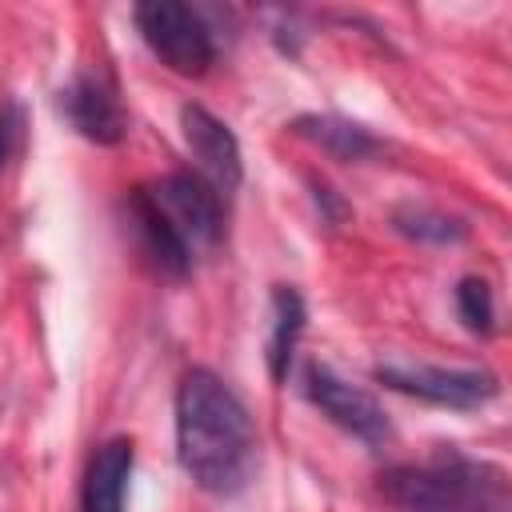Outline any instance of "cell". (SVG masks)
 <instances>
[{"mask_svg": "<svg viewBox=\"0 0 512 512\" xmlns=\"http://www.w3.org/2000/svg\"><path fill=\"white\" fill-rule=\"evenodd\" d=\"M136 448L128 436H116L96 448L84 476V512H124V488L132 476Z\"/></svg>", "mask_w": 512, "mask_h": 512, "instance_id": "obj_9", "label": "cell"}, {"mask_svg": "<svg viewBox=\"0 0 512 512\" xmlns=\"http://www.w3.org/2000/svg\"><path fill=\"white\" fill-rule=\"evenodd\" d=\"M136 28L144 44L180 76H204L216 60V40L204 16L176 0H148L136 4Z\"/></svg>", "mask_w": 512, "mask_h": 512, "instance_id": "obj_3", "label": "cell"}, {"mask_svg": "<svg viewBox=\"0 0 512 512\" xmlns=\"http://www.w3.org/2000/svg\"><path fill=\"white\" fill-rule=\"evenodd\" d=\"M300 332H304V300H300L296 288L276 284L272 288V340H268L272 380H284L288 376V364H292V352H296Z\"/></svg>", "mask_w": 512, "mask_h": 512, "instance_id": "obj_11", "label": "cell"}, {"mask_svg": "<svg viewBox=\"0 0 512 512\" xmlns=\"http://www.w3.org/2000/svg\"><path fill=\"white\" fill-rule=\"evenodd\" d=\"M148 208L180 236V244L196 256L200 248L216 244L220 240V228H224V212H220V192L204 180V176H192V172H168L152 184H140L136 188Z\"/></svg>", "mask_w": 512, "mask_h": 512, "instance_id": "obj_4", "label": "cell"}, {"mask_svg": "<svg viewBox=\"0 0 512 512\" xmlns=\"http://www.w3.org/2000/svg\"><path fill=\"white\" fill-rule=\"evenodd\" d=\"M304 392L308 400L348 436L364 440V444H384L392 436V424L384 416V408L376 404V396H368L364 388L348 384L344 376H336L328 364H308L304 368Z\"/></svg>", "mask_w": 512, "mask_h": 512, "instance_id": "obj_6", "label": "cell"}, {"mask_svg": "<svg viewBox=\"0 0 512 512\" xmlns=\"http://www.w3.org/2000/svg\"><path fill=\"white\" fill-rule=\"evenodd\" d=\"M456 312H460V320H464L472 332L488 336V332L496 328V304H492V288H488V280H480V276H464V280L456 284Z\"/></svg>", "mask_w": 512, "mask_h": 512, "instance_id": "obj_13", "label": "cell"}, {"mask_svg": "<svg viewBox=\"0 0 512 512\" xmlns=\"http://www.w3.org/2000/svg\"><path fill=\"white\" fill-rule=\"evenodd\" d=\"M60 116L92 144H120L128 132V116L116 88L104 76L88 72L72 76V84L60 88Z\"/></svg>", "mask_w": 512, "mask_h": 512, "instance_id": "obj_8", "label": "cell"}, {"mask_svg": "<svg viewBox=\"0 0 512 512\" xmlns=\"http://www.w3.org/2000/svg\"><path fill=\"white\" fill-rule=\"evenodd\" d=\"M292 128H296V136L312 140L316 148H324L336 160H368L380 152V140L368 128L340 120V116H300Z\"/></svg>", "mask_w": 512, "mask_h": 512, "instance_id": "obj_10", "label": "cell"}, {"mask_svg": "<svg viewBox=\"0 0 512 512\" xmlns=\"http://www.w3.org/2000/svg\"><path fill=\"white\" fill-rule=\"evenodd\" d=\"M176 456L196 488L232 496L256 464V428L236 392L208 368L184 372L176 388Z\"/></svg>", "mask_w": 512, "mask_h": 512, "instance_id": "obj_1", "label": "cell"}, {"mask_svg": "<svg viewBox=\"0 0 512 512\" xmlns=\"http://www.w3.org/2000/svg\"><path fill=\"white\" fill-rule=\"evenodd\" d=\"M380 496L400 512H508V476L496 464L440 452L420 464H396L380 476Z\"/></svg>", "mask_w": 512, "mask_h": 512, "instance_id": "obj_2", "label": "cell"}, {"mask_svg": "<svg viewBox=\"0 0 512 512\" xmlns=\"http://www.w3.org/2000/svg\"><path fill=\"white\" fill-rule=\"evenodd\" d=\"M180 136H184L200 176L216 192H232L240 184V176H244L240 140L220 116H212L204 104H184L180 108Z\"/></svg>", "mask_w": 512, "mask_h": 512, "instance_id": "obj_7", "label": "cell"}, {"mask_svg": "<svg viewBox=\"0 0 512 512\" xmlns=\"http://www.w3.org/2000/svg\"><path fill=\"white\" fill-rule=\"evenodd\" d=\"M384 388L440 404V408H480L496 396V376L480 368H436V364H412V360H380L372 372Z\"/></svg>", "mask_w": 512, "mask_h": 512, "instance_id": "obj_5", "label": "cell"}, {"mask_svg": "<svg viewBox=\"0 0 512 512\" xmlns=\"http://www.w3.org/2000/svg\"><path fill=\"white\" fill-rule=\"evenodd\" d=\"M392 224H396L404 236L424 240V244H456V240H464V224H460L456 216H444V212H436V208H420V204H404V208H396Z\"/></svg>", "mask_w": 512, "mask_h": 512, "instance_id": "obj_12", "label": "cell"}, {"mask_svg": "<svg viewBox=\"0 0 512 512\" xmlns=\"http://www.w3.org/2000/svg\"><path fill=\"white\" fill-rule=\"evenodd\" d=\"M16 128H20V112H16V104L8 100V104L0 108V168H4L8 152H12V144H16Z\"/></svg>", "mask_w": 512, "mask_h": 512, "instance_id": "obj_14", "label": "cell"}]
</instances>
